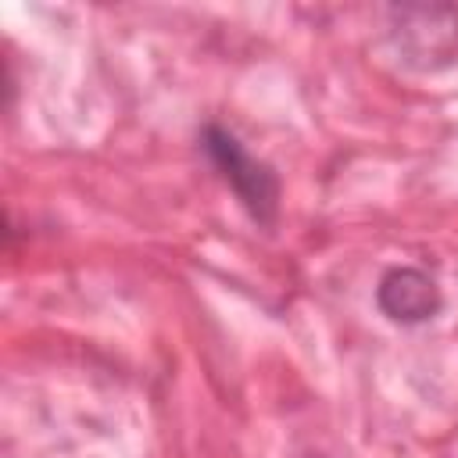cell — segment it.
I'll list each match as a JSON object with an SVG mask.
<instances>
[{"label": "cell", "instance_id": "obj_1", "mask_svg": "<svg viewBox=\"0 0 458 458\" xmlns=\"http://www.w3.org/2000/svg\"><path fill=\"white\" fill-rule=\"evenodd\" d=\"M200 143H204V154L211 157V165L218 168V175L233 186V193L247 208V215L258 222H272L276 208H279V182H276L272 168L261 165L258 157H250L243 150V143L218 125H208Z\"/></svg>", "mask_w": 458, "mask_h": 458}, {"label": "cell", "instance_id": "obj_2", "mask_svg": "<svg viewBox=\"0 0 458 458\" xmlns=\"http://www.w3.org/2000/svg\"><path fill=\"white\" fill-rule=\"evenodd\" d=\"M376 304L390 322L419 326L440 311V290L422 268H390L379 279Z\"/></svg>", "mask_w": 458, "mask_h": 458}]
</instances>
